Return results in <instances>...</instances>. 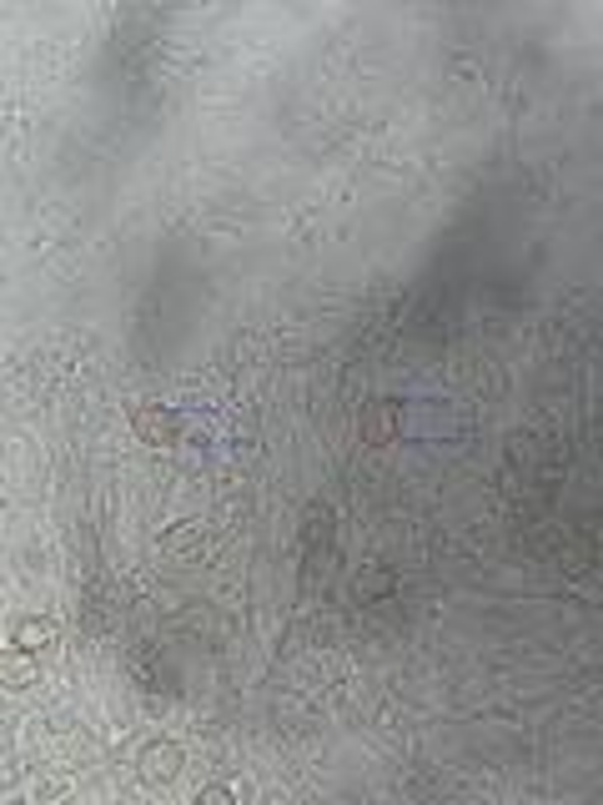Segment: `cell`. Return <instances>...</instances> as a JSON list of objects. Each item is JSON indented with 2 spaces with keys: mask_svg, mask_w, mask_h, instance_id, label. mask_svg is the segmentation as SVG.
<instances>
[{
  "mask_svg": "<svg viewBox=\"0 0 603 805\" xmlns=\"http://www.w3.org/2000/svg\"><path fill=\"white\" fill-rule=\"evenodd\" d=\"M327 554H333V508L308 504V514H302V584H312L317 570H327Z\"/></svg>",
  "mask_w": 603,
  "mask_h": 805,
  "instance_id": "obj_1",
  "label": "cell"
},
{
  "mask_svg": "<svg viewBox=\"0 0 603 805\" xmlns=\"http://www.w3.org/2000/svg\"><path fill=\"white\" fill-rule=\"evenodd\" d=\"M136 775H141V785H151V791H166V785L182 775V745L176 740H147L141 745V756H136Z\"/></svg>",
  "mask_w": 603,
  "mask_h": 805,
  "instance_id": "obj_2",
  "label": "cell"
},
{
  "mask_svg": "<svg viewBox=\"0 0 603 805\" xmlns=\"http://www.w3.org/2000/svg\"><path fill=\"white\" fill-rule=\"evenodd\" d=\"M131 428H136V438L151 448L182 444V413L166 409V403H141V409L131 413Z\"/></svg>",
  "mask_w": 603,
  "mask_h": 805,
  "instance_id": "obj_3",
  "label": "cell"
},
{
  "mask_svg": "<svg viewBox=\"0 0 603 805\" xmlns=\"http://www.w3.org/2000/svg\"><path fill=\"white\" fill-rule=\"evenodd\" d=\"M362 444L368 448H387L397 438V428H403V403L397 398H372L368 409H362Z\"/></svg>",
  "mask_w": 603,
  "mask_h": 805,
  "instance_id": "obj_4",
  "label": "cell"
},
{
  "mask_svg": "<svg viewBox=\"0 0 603 805\" xmlns=\"http://www.w3.org/2000/svg\"><path fill=\"white\" fill-rule=\"evenodd\" d=\"M61 640V624L56 620H40V614H21V620L11 624V644H21V649H50V644Z\"/></svg>",
  "mask_w": 603,
  "mask_h": 805,
  "instance_id": "obj_5",
  "label": "cell"
},
{
  "mask_svg": "<svg viewBox=\"0 0 603 805\" xmlns=\"http://www.w3.org/2000/svg\"><path fill=\"white\" fill-rule=\"evenodd\" d=\"M0 680L11 685V690H25V685H36V680H40L36 649H21V644H11V649L0 655Z\"/></svg>",
  "mask_w": 603,
  "mask_h": 805,
  "instance_id": "obj_6",
  "label": "cell"
},
{
  "mask_svg": "<svg viewBox=\"0 0 603 805\" xmlns=\"http://www.w3.org/2000/svg\"><path fill=\"white\" fill-rule=\"evenodd\" d=\"M116 624V605L106 599V589H81V630L86 634H106Z\"/></svg>",
  "mask_w": 603,
  "mask_h": 805,
  "instance_id": "obj_7",
  "label": "cell"
},
{
  "mask_svg": "<svg viewBox=\"0 0 603 805\" xmlns=\"http://www.w3.org/2000/svg\"><path fill=\"white\" fill-rule=\"evenodd\" d=\"M397 589V574L387 570V564H368V570H358V579H352V595L362 599V605H378V599H387Z\"/></svg>",
  "mask_w": 603,
  "mask_h": 805,
  "instance_id": "obj_8",
  "label": "cell"
},
{
  "mask_svg": "<svg viewBox=\"0 0 603 805\" xmlns=\"http://www.w3.org/2000/svg\"><path fill=\"white\" fill-rule=\"evenodd\" d=\"M593 564V544L589 539H568V544H558V570L564 574H583Z\"/></svg>",
  "mask_w": 603,
  "mask_h": 805,
  "instance_id": "obj_9",
  "label": "cell"
},
{
  "mask_svg": "<svg viewBox=\"0 0 603 805\" xmlns=\"http://www.w3.org/2000/svg\"><path fill=\"white\" fill-rule=\"evenodd\" d=\"M236 785H207V791H201V805H222V801H236Z\"/></svg>",
  "mask_w": 603,
  "mask_h": 805,
  "instance_id": "obj_10",
  "label": "cell"
},
{
  "mask_svg": "<svg viewBox=\"0 0 603 805\" xmlns=\"http://www.w3.org/2000/svg\"><path fill=\"white\" fill-rule=\"evenodd\" d=\"M161 544L172 549V554H182V549H192V544H197V533H192V529H172V533H166V539H161Z\"/></svg>",
  "mask_w": 603,
  "mask_h": 805,
  "instance_id": "obj_11",
  "label": "cell"
}]
</instances>
